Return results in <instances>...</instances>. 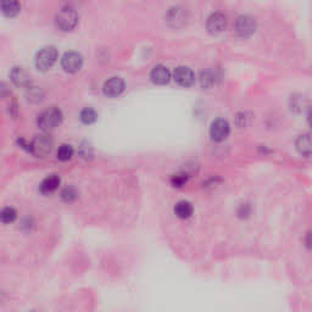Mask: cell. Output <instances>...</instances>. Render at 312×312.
I'll list each match as a JSON object with an SVG mask.
<instances>
[{"mask_svg": "<svg viewBox=\"0 0 312 312\" xmlns=\"http://www.w3.org/2000/svg\"><path fill=\"white\" fill-rule=\"evenodd\" d=\"M64 119V115L60 109L57 107H49L45 111H43L38 116L37 124L44 132H50V131L55 130L59 127Z\"/></svg>", "mask_w": 312, "mask_h": 312, "instance_id": "cell-1", "label": "cell"}, {"mask_svg": "<svg viewBox=\"0 0 312 312\" xmlns=\"http://www.w3.org/2000/svg\"><path fill=\"white\" fill-rule=\"evenodd\" d=\"M55 22H56V27L59 28L60 31L63 32L72 31L78 23L77 11H76L72 7H69V5H67V7L63 8L59 13H57Z\"/></svg>", "mask_w": 312, "mask_h": 312, "instance_id": "cell-2", "label": "cell"}, {"mask_svg": "<svg viewBox=\"0 0 312 312\" xmlns=\"http://www.w3.org/2000/svg\"><path fill=\"white\" fill-rule=\"evenodd\" d=\"M57 56H59V54H57V50L55 46H44V48L40 49V50L37 52L34 64H36V67L39 71L45 72L54 66V64L56 63L57 60Z\"/></svg>", "mask_w": 312, "mask_h": 312, "instance_id": "cell-3", "label": "cell"}, {"mask_svg": "<svg viewBox=\"0 0 312 312\" xmlns=\"http://www.w3.org/2000/svg\"><path fill=\"white\" fill-rule=\"evenodd\" d=\"M52 149V139L50 136L40 134L30 143V153L37 157H44L50 154Z\"/></svg>", "mask_w": 312, "mask_h": 312, "instance_id": "cell-4", "label": "cell"}, {"mask_svg": "<svg viewBox=\"0 0 312 312\" xmlns=\"http://www.w3.org/2000/svg\"><path fill=\"white\" fill-rule=\"evenodd\" d=\"M61 66H63L64 71L69 72V74H76L83 66L82 55L77 51L66 52L61 59Z\"/></svg>", "mask_w": 312, "mask_h": 312, "instance_id": "cell-5", "label": "cell"}, {"mask_svg": "<svg viewBox=\"0 0 312 312\" xmlns=\"http://www.w3.org/2000/svg\"><path fill=\"white\" fill-rule=\"evenodd\" d=\"M234 30L237 32V34L241 38H249L253 36L256 31V21L253 19L252 16L243 15L239 16L235 21Z\"/></svg>", "mask_w": 312, "mask_h": 312, "instance_id": "cell-6", "label": "cell"}, {"mask_svg": "<svg viewBox=\"0 0 312 312\" xmlns=\"http://www.w3.org/2000/svg\"><path fill=\"white\" fill-rule=\"evenodd\" d=\"M229 123L223 118L216 119L210 127V136L215 142H223L229 136Z\"/></svg>", "mask_w": 312, "mask_h": 312, "instance_id": "cell-7", "label": "cell"}, {"mask_svg": "<svg viewBox=\"0 0 312 312\" xmlns=\"http://www.w3.org/2000/svg\"><path fill=\"white\" fill-rule=\"evenodd\" d=\"M124 90V81L119 77H111L104 83L103 92L106 97L116 98Z\"/></svg>", "mask_w": 312, "mask_h": 312, "instance_id": "cell-8", "label": "cell"}, {"mask_svg": "<svg viewBox=\"0 0 312 312\" xmlns=\"http://www.w3.org/2000/svg\"><path fill=\"white\" fill-rule=\"evenodd\" d=\"M208 31L211 34H220L226 31L227 28V19L226 16L222 15L221 13H215L210 15L208 19V23H206Z\"/></svg>", "mask_w": 312, "mask_h": 312, "instance_id": "cell-9", "label": "cell"}, {"mask_svg": "<svg viewBox=\"0 0 312 312\" xmlns=\"http://www.w3.org/2000/svg\"><path fill=\"white\" fill-rule=\"evenodd\" d=\"M173 78L176 82L182 87H189L194 83V74L189 67L186 66H179L174 70Z\"/></svg>", "mask_w": 312, "mask_h": 312, "instance_id": "cell-10", "label": "cell"}, {"mask_svg": "<svg viewBox=\"0 0 312 312\" xmlns=\"http://www.w3.org/2000/svg\"><path fill=\"white\" fill-rule=\"evenodd\" d=\"M10 78L16 87H28L31 84L30 75L23 67H14L10 72Z\"/></svg>", "mask_w": 312, "mask_h": 312, "instance_id": "cell-11", "label": "cell"}, {"mask_svg": "<svg viewBox=\"0 0 312 312\" xmlns=\"http://www.w3.org/2000/svg\"><path fill=\"white\" fill-rule=\"evenodd\" d=\"M151 80L155 84L159 86H165L170 82L171 72L167 67L164 65H156L151 71Z\"/></svg>", "mask_w": 312, "mask_h": 312, "instance_id": "cell-12", "label": "cell"}, {"mask_svg": "<svg viewBox=\"0 0 312 312\" xmlns=\"http://www.w3.org/2000/svg\"><path fill=\"white\" fill-rule=\"evenodd\" d=\"M21 11L19 0H0V13L7 17H15Z\"/></svg>", "mask_w": 312, "mask_h": 312, "instance_id": "cell-13", "label": "cell"}, {"mask_svg": "<svg viewBox=\"0 0 312 312\" xmlns=\"http://www.w3.org/2000/svg\"><path fill=\"white\" fill-rule=\"evenodd\" d=\"M166 21L171 27L177 28L180 27L185 23V13L183 11V9L179 8H173L170 9V11L166 15Z\"/></svg>", "mask_w": 312, "mask_h": 312, "instance_id": "cell-14", "label": "cell"}, {"mask_svg": "<svg viewBox=\"0 0 312 312\" xmlns=\"http://www.w3.org/2000/svg\"><path fill=\"white\" fill-rule=\"evenodd\" d=\"M60 177L56 176V174H50L46 178L43 179V182L40 183L39 185V191L40 193L44 195L52 194L60 185Z\"/></svg>", "mask_w": 312, "mask_h": 312, "instance_id": "cell-15", "label": "cell"}, {"mask_svg": "<svg viewBox=\"0 0 312 312\" xmlns=\"http://www.w3.org/2000/svg\"><path fill=\"white\" fill-rule=\"evenodd\" d=\"M174 214L177 215V217L185 220V218H189L193 215V206H192V204L189 203V201H179V203H177L176 206H174Z\"/></svg>", "mask_w": 312, "mask_h": 312, "instance_id": "cell-16", "label": "cell"}, {"mask_svg": "<svg viewBox=\"0 0 312 312\" xmlns=\"http://www.w3.org/2000/svg\"><path fill=\"white\" fill-rule=\"evenodd\" d=\"M296 148L300 154L305 155L306 157L310 156L311 154V138L310 134H305V136L299 137L296 142Z\"/></svg>", "mask_w": 312, "mask_h": 312, "instance_id": "cell-17", "label": "cell"}, {"mask_svg": "<svg viewBox=\"0 0 312 312\" xmlns=\"http://www.w3.org/2000/svg\"><path fill=\"white\" fill-rule=\"evenodd\" d=\"M80 118L84 124H92L98 119V113L93 107H84L80 113Z\"/></svg>", "mask_w": 312, "mask_h": 312, "instance_id": "cell-18", "label": "cell"}, {"mask_svg": "<svg viewBox=\"0 0 312 312\" xmlns=\"http://www.w3.org/2000/svg\"><path fill=\"white\" fill-rule=\"evenodd\" d=\"M216 83V74L212 70H206L200 75V84L203 88H211Z\"/></svg>", "mask_w": 312, "mask_h": 312, "instance_id": "cell-19", "label": "cell"}, {"mask_svg": "<svg viewBox=\"0 0 312 312\" xmlns=\"http://www.w3.org/2000/svg\"><path fill=\"white\" fill-rule=\"evenodd\" d=\"M56 155L60 161H69V160H71L72 156H74V149H72L71 145L63 144L57 149Z\"/></svg>", "mask_w": 312, "mask_h": 312, "instance_id": "cell-20", "label": "cell"}, {"mask_svg": "<svg viewBox=\"0 0 312 312\" xmlns=\"http://www.w3.org/2000/svg\"><path fill=\"white\" fill-rule=\"evenodd\" d=\"M17 218V212L13 208H4L0 211V221L3 223H13Z\"/></svg>", "mask_w": 312, "mask_h": 312, "instance_id": "cell-21", "label": "cell"}, {"mask_svg": "<svg viewBox=\"0 0 312 312\" xmlns=\"http://www.w3.org/2000/svg\"><path fill=\"white\" fill-rule=\"evenodd\" d=\"M77 192H76V189L72 188V186H67V188L64 189L63 193H61V198H63L64 201H66V203H72V201L77 199Z\"/></svg>", "mask_w": 312, "mask_h": 312, "instance_id": "cell-22", "label": "cell"}, {"mask_svg": "<svg viewBox=\"0 0 312 312\" xmlns=\"http://www.w3.org/2000/svg\"><path fill=\"white\" fill-rule=\"evenodd\" d=\"M188 180V177H186V174L182 173V174H174L173 177H172L171 183L173 186H182L185 184V182Z\"/></svg>", "mask_w": 312, "mask_h": 312, "instance_id": "cell-23", "label": "cell"}, {"mask_svg": "<svg viewBox=\"0 0 312 312\" xmlns=\"http://www.w3.org/2000/svg\"><path fill=\"white\" fill-rule=\"evenodd\" d=\"M8 94H10V90L8 89V87L4 83H0V97H5Z\"/></svg>", "mask_w": 312, "mask_h": 312, "instance_id": "cell-24", "label": "cell"}]
</instances>
